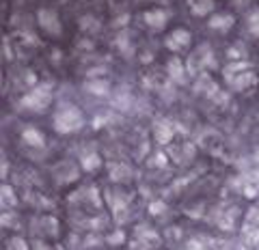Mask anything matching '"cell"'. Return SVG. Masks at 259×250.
<instances>
[{
	"mask_svg": "<svg viewBox=\"0 0 259 250\" xmlns=\"http://www.w3.org/2000/svg\"><path fill=\"white\" fill-rule=\"evenodd\" d=\"M87 123L84 112L74 104H63L52 117V127L59 136H74L78 132H82V127Z\"/></svg>",
	"mask_w": 259,
	"mask_h": 250,
	"instance_id": "6da1fadb",
	"label": "cell"
},
{
	"mask_svg": "<svg viewBox=\"0 0 259 250\" xmlns=\"http://www.w3.org/2000/svg\"><path fill=\"white\" fill-rule=\"evenodd\" d=\"M223 76H225V84L229 86V91L233 93H244L248 88L257 86L259 78L246 61H233L229 63L225 69H223Z\"/></svg>",
	"mask_w": 259,
	"mask_h": 250,
	"instance_id": "7a4b0ae2",
	"label": "cell"
},
{
	"mask_svg": "<svg viewBox=\"0 0 259 250\" xmlns=\"http://www.w3.org/2000/svg\"><path fill=\"white\" fill-rule=\"evenodd\" d=\"M52 99H54L52 86L39 82V84H35L32 88H28V93L22 95L20 108H22L24 112H35V115H39V112H44V110L50 108Z\"/></svg>",
	"mask_w": 259,
	"mask_h": 250,
	"instance_id": "3957f363",
	"label": "cell"
},
{
	"mask_svg": "<svg viewBox=\"0 0 259 250\" xmlns=\"http://www.w3.org/2000/svg\"><path fill=\"white\" fill-rule=\"evenodd\" d=\"M164 74H166V80L173 82L175 86H188L190 84V69L186 65V61H182L177 54H173L171 59L166 61V67H164Z\"/></svg>",
	"mask_w": 259,
	"mask_h": 250,
	"instance_id": "277c9868",
	"label": "cell"
},
{
	"mask_svg": "<svg viewBox=\"0 0 259 250\" xmlns=\"http://www.w3.org/2000/svg\"><path fill=\"white\" fill-rule=\"evenodd\" d=\"M190 45H192V35H190L188 28L177 26V28L171 30V33H166V37H164V47L171 54H184V52H188Z\"/></svg>",
	"mask_w": 259,
	"mask_h": 250,
	"instance_id": "5b68a950",
	"label": "cell"
},
{
	"mask_svg": "<svg viewBox=\"0 0 259 250\" xmlns=\"http://www.w3.org/2000/svg\"><path fill=\"white\" fill-rule=\"evenodd\" d=\"M37 24L46 35L50 37H61L63 35V22L59 18V13L54 9H39L37 11Z\"/></svg>",
	"mask_w": 259,
	"mask_h": 250,
	"instance_id": "8992f818",
	"label": "cell"
},
{
	"mask_svg": "<svg viewBox=\"0 0 259 250\" xmlns=\"http://www.w3.org/2000/svg\"><path fill=\"white\" fill-rule=\"evenodd\" d=\"M207 26H209V30H216V33H221V35H227L233 26H236V15L229 13V11L212 13L209 20H207Z\"/></svg>",
	"mask_w": 259,
	"mask_h": 250,
	"instance_id": "52a82bcc",
	"label": "cell"
},
{
	"mask_svg": "<svg viewBox=\"0 0 259 250\" xmlns=\"http://www.w3.org/2000/svg\"><path fill=\"white\" fill-rule=\"evenodd\" d=\"M143 20H145V24H147V28L162 30L168 24V15H166V11H162V9H149V11L143 13Z\"/></svg>",
	"mask_w": 259,
	"mask_h": 250,
	"instance_id": "ba28073f",
	"label": "cell"
},
{
	"mask_svg": "<svg viewBox=\"0 0 259 250\" xmlns=\"http://www.w3.org/2000/svg\"><path fill=\"white\" fill-rule=\"evenodd\" d=\"M190 7V13L194 18H209L216 9V3L214 0H186Z\"/></svg>",
	"mask_w": 259,
	"mask_h": 250,
	"instance_id": "9c48e42d",
	"label": "cell"
},
{
	"mask_svg": "<svg viewBox=\"0 0 259 250\" xmlns=\"http://www.w3.org/2000/svg\"><path fill=\"white\" fill-rule=\"evenodd\" d=\"M246 28L250 30V35L259 39V9H253L246 13Z\"/></svg>",
	"mask_w": 259,
	"mask_h": 250,
	"instance_id": "30bf717a",
	"label": "cell"
},
{
	"mask_svg": "<svg viewBox=\"0 0 259 250\" xmlns=\"http://www.w3.org/2000/svg\"><path fill=\"white\" fill-rule=\"evenodd\" d=\"M87 88L97 93V95H108L110 93V84L106 82V80H91V82L87 84Z\"/></svg>",
	"mask_w": 259,
	"mask_h": 250,
	"instance_id": "8fae6325",
	"label": "cell"
}]
</instances>
